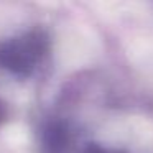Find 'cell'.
Masks as SVG:
<instances>
[{
	"label": "cell",
	"mask_w": 153,
	"mask_h": 153,
	"mask_svg": "<svg viewBox=\"0 0 153 153\" xmlns=\"http://www.w3.org/2000/svg\"><path fill=\"white\" fill-rule=\"evenodd\" d=\"M84 153H115V152H110V150H105V148H102V146L94 145V146H89Z\"/></svg>",
	"instance_id": "obj_2"
},
{
	"label": "cell",
	"mask_w": 153,
	"mask_h": 153,
	"mask_svg": "<svg viewBox=\"0 0 153 153\" xmlns=\"http://www.w3.org/2000/svg\"><path fill=\"white\" fill-rule=\"evenodd\" d=\"M46 50V40L40 33H28L0 45V66L17 74H27L35 68Z\"/></svg>",
	"instance_id": "obj_1"
}]
</instances>
